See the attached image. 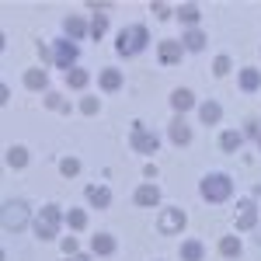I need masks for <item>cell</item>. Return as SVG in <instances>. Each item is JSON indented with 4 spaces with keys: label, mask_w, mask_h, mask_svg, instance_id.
<instances>
[{
    "label": "cell",
    "mask_w": 261,
    "mask_h": 261,
    "mask_svg": "<svg viewBox=\"0 0 261 261\" xmlns=\"http://www.w3.org/2000/svg\"><path fill=\"white\" fill-rule=\"evenodd\" d=\"M63 223H66V209L60 202H45V205H39L35 220H32V233L39 241H60Z\"/></svg>",
    "instance_id": "6da1fadb"
},
{
    "label": "cell",
    "mask_w": 261,
    "mask_h": 261,
    "mask_svg": "<svg viewBox=\"0 0 261 261\" xmlns=\"http://www.w3.org/2000/svg\"><path fill=\"white\" fill-rule=\"evenodd\" d=\"M199 195H202V202H209V205L230 202L233 199V174H226V171H209V174L199 181Z\"/></svg>",
    "instance_id": "7a4b0ae2"
},
{
    "label": "cell",
    "mask_w": 261,
    "mask_h": 261,
    "mask_svg": "<svg viewBox=\"0 0 261 261\" xmlns=\"http://www.w3.org/2000/svg\"><path fill=\"white\" fill-rule=\"evenodd\" d=\"M146 45H150V28L146 24H125L115 35V56L119 60H133V56L146 53Z\"/></svg>",
    "instance_id": "3957f363"
},
{
    "label": "cell",
    "mask_w": 261,
    "mask_h": 261,
    "mask_svg": "<svg viewBox=\"0 0 261 261\" xmlns=\"http://www.w3.org/2000/svg\"><path fill=\"white\" fill-rule=\"evenodd\" d=\"M32 205L24 199H7L4 202V209H0V226H4V233H21V230H28L32 226Z\"/></svg>",
    "instance_id": "277c9868"
},
{
    "label": "cell",
    "mask_w": 261,
    "mask_h": 261,
    "mask_svg": "<svg viewBox=\"0 0 261 261\" xmlns=\"http://www.w3.org/2000/svg\"><path fill=\"white\" fill-rule=\"evenodd\" d=\"M77 60H81V45H77V42H70L66 35H63V39H53V66H56V70L70 73V70L77 66Z\"/></svg>",
    "instance_id": "5b68a950"
},
{
    "label": "cell",
    "mask_w": 261,
    "mask_h": 261,
    "mask_svg": "<svg viewBox=\"0 0 261 261\" xmlns=\"http://www.w3.org/2000/svg\"><path fill=\"white\" fill-rule=\"evenodd\" d=\"M185 226H188V213H185L181 205H164L161 209V216H157V233L174 237V233H185Z\"/></svg>",
    "instance_id": "8992f818"
},
{
    "label": "cell",
    "mask_w": 261,
    "mask_h": 261,
    "mask_svg": "<svg viewBox=\"0 0 261 261\" xmlns=\"http://www.w3.org/2000/svg\"><path fill=\"white\" fill-rule=\"evenodd\" d=\"M258 223H261V205L254 199H241L237 202V220H233V226L241 233H251V230H258Z\"/></svg>",
    "instance_id": "52a82bcc"
},
{
    "label": "cell",
    "mask_w": 261,
    "mask_h": 261,
    "mask_svg": "<svg viewBox=\"0 0 261 261\" xmlns=\"http://www.w3.org/2000/svg\"><path fill=\"white\" fill-rule=\"evenodd\" d=\"M129 146L136 153H143V157H153V153H161V136L153 129H143V133H133L129 136Z\"/></svg>",
    "instance_id": "ba28073f"
},
{
    "label": "cell",
    "mask_w": 261,
    "mask_h": 261,
    "mask_svg": "<svg viewBox=\"0 0 261 261\" xmlns=\"http://www.w3.org/2000/svg\"><path fill=\"white\" fill-rule=\"evenodd\" d=\"M157 60H161V66H178V63L185 60L181 39H161L157 42Z\"/></svg>",
    "instance_id": "9c48e42d"
},
{
    "label": "cell",
    "mask_w": 261,
    "mask_h": 261,
    "mask_svg": "<svg viewBox=\"0 0 261 261\" xmlns=\"http://www.w3.org/2000/svg\"><path fill=\"white\" fill-rule=\"evenodd\" d=\"M87 251H91L94 258H112V254L119 251V241H115V233H105V230H98V233H91Z\"/></svg>",
    "instance_id": "30bf717a"
},
{
    "label": "cell",
    "mask_w": 261,
    "mask_h": 261,
    "mask_svg": "<svg viewBox=\"0 0 261 261\" xmlns=\"http://www.w3.org/2000/svg\"><path fill=\"white\" fill-rule=\"evenodd\" d=\"M167 105H171L174 115H185V112H195V108H199V98H195L188 87H174V91L167 94Z\"/></svg>",
    "instance_id": "8fae6325"
},
{
    "label": "cell",
    "mask_w": 261,
    "mask_h": 261,
    "mask_svg": "<svg viewBox=\"0 0 261 261\" xmlns=\"http://www.w3.org/2000/svg\"><path fill=\"white\" fill-rule=\"evenodd\" d=\"M161 185H153V181H143L140 188L133 192V202L140 205V209H153V205H161Z\"/></svg>",
    "instance_id": "7c38bea8"
},
{
    "label": "cell",
    "mask_w": 261,
    "mask_h": 261,
    "mask_svg": "<svg viewBox=\"0 0 261 261\" xmlns=\"http://www.w3.org/2000/svg\"><path fill=\"white\" fill-rule=\"evenodd\" d=\"M98 87L105 94H119L122 87H125V77H122V66H105L98 73Z\"/></svg>",
    "instance_id": "4fadbf2b"
},
{
    "label": "cell",
    "mask_w": 261,
    "mask_h": 261,
    "mask_svg": "<svg viewBox=\"0 0 261 261\" xmlns=\"http://www.w3.org/2000/svg\"><path fill=\"white\" fill-rule=\"evenodd\" d=\"M195 115H199V122L205 125V129H209V125H220L223 122V105L216 98H205V101H199Z\"/></svg>",
    "instance_id": "5bb4252c"
},
{
    "label": "cell",
    "mask_w": 261,
    "mask_h": 261,
    "mask_svg": "<svg viewBox=\"0 0 261 261\" xmlns=\"http://www.w3.org/2000/svg\"><path fill=\"white\" fill-rule=\"evenodd\" d=\"M84 199H87V205H94V209H112L115 195H112L108 185H87L84 188Z\"/></svg>",
    "instance_id": "9a60e30c"
},
{
    "label": "cell",
    "mask_w": 261,
    "mask_h": 261,
    "mask_svg": "<svg viewBox=\"0 0 261 261\" xmlns=\"http://www.w3.org/2000/svg\"><path fill=\"white\" fill-rule=\"evenodd\" d=\"M167 140L174 143V146H188L192 143V125L185 122V115H174V119L167 122Z\"/></svg>",
    "instance_id": "2e32d148"
},
{
    "label": "cell",
    "mask_w": 261,
    "mask_h": 261,
    "mask_svg": "<svg viewBox=\"0 0 261 261\" xmlns=\"http://www.w3.org/2000/svg\"><path fill=\"white\" fill-rule=\"evenodd\" d=\"M181 45H185V53H205V45H209V35H205V28H185L181 32Z\"/></svg>",
    "instance_id": "e0dca14e"
},
{
    "label": "cell",
    "mask_w": 261,
    "mask_h": 261,
    "mask_svg": "<svg viewBox=\"0 0 261 261\" xmlns=\"http://www.w3.org/2000/svg\"><path fill=\"white\" fill-rule=\"evenodd\" d=\"M174 18H178V24H185V28H199V21H202V4H195V0L178 4V7H174Z\"/></svg>",
    "instance_id": "ac0fdd59"
},
{
    "label": "cell",
    "mask_w": 261,
    "mask_h": 261,
    "mask_svg": "<svg viewBox=\"0 0 261 261\" xmlns=\"http://www.w3.org/2000/svg\"><path fill=\"white\" fill-rule=\"evenodd\" d=\"M237 87L244 94H261V66H244L237 73Z\"/></svg>",
    "instance_id": "d6986e66"
},
{
    "label": "cell",
    "mask_w": 261,
    "mask_h": 261,
    "mask_svg": "<svg viewBox=\"0 0 261 261\" xmlns=\"http://www.w3.org/2000/svg\"><path fill=\"white\" fill-rule=\"evenodd\" d=\"M24 87H28L32 94H45V91H49V70H45V66L24 70Z\"/></svg>",
    "instance_id": "ffe728a7"
},
{
    "label": "cell",
    "mask_w": 261,
    "mask_h": 261,
    "mask_svg": "<svg viewBox=\"0 0 261 261\" xmlns=\"http://www.w3.org/2000/svg\"><path fill=\"white\" fill-rule=\"evenodd\" d=\"M4 164H7L11 171H24V167L32 164V153H28V146H21V143L7 146V150H4Z\"/></svg>",
    "instance_id": "44dd1931"
},
{
    "label": "cell",
    "mask_w": 261,
    "mask_h": 261,
    "mask_svg": "<svg viewBox=\"0 0 261 261\" xmlns=\"http://www.w3.org/2000/svg\"><path fill=\"white\" fill-rule=\"evenodd\" d=\"M63 35H66L70 42L87 39V18H81V14H66V18H63Z\"/></svg>",
    "instance_id": "7402d4cb"
},
{
    "label": "cell",
    "mask_w": 261,
    "mask_h": 261,
    "mask_svg": "<svg viewBox=\"0 0 261 261\" xmlns=\"http://www.w3.org/2000/svg\"><path fill=\"white\" fill-rule=\"evenodd\" d=\"M220 254L226 261H237L244 254V244H241V237H237V233H223L220 237Z\"/></svg>",
    "instance_id": "603a6c76"
},
{
    "label": "cell",
    "mask_w": 261,
    "mask_h": 261,
    "mask_svg": "<svg viewBox=\"0 0 261 261\" xmlns=\"http://www.w3.org/2000/svg\"><path fill=\"white\" fill-rule=\"evenodd\" d=\"M178 258H181V261H205V244H202V241H195V237L181 241Z\"/></svg>",
    "instance_id": "cb8c5ba5"
},
{
    "label": "cell",
    "mask_w": 261,
    "mask_h": 261,
    "mask_svg": "<svg viewBox=\"0 0 261 261\" xmlns=\"http://www.w3.org/2000/svg\"><path fill=\"white\" fill-rule=\"evenodd\" d=\"M42 105H45L49 112H60V115H70V112H73V105L63 98L60 91H45V94H42Z\"/></svg>",
    "instance_id": "d4e9b609"
},
{
    "label": "cell",
    "mask_w": 261,
    "mask_h": 261,
    "mask_svg": "<svg viewBox=\"0 0 261 261\" xmlns=\"http://www.w3.org/2000/svg\"><path fill=\"white\" fill-rule=\"evenodd\" d=\"M244 146V133L241 129H223L220 133V150L223 153H237Z\"/></svg>",
    "instance_id": "484cf974"
},
{
    "label": "cell",
    "mask_w": 261,
    "mask_h": 261,
    "mask_svg": "<svg viewBox=\"0 0 261 261\" xmlns=\"http://www.w3.org/2000/svg\"><path fill=\"white\" fill-rule=\"evenodd\" d=\"M105 35H108V14H91V18H87V39H94V42H101L105 39Z\"/></svg>",
    "instance_id": "4316f807"
},
{
    "label": "cell",
    "mask_w": 261,
    "mask_h": 261,
    "mask_svg": "<svg viewBox=\"0 0 261 261\" xmlns=\"http://www.w3.org/2000/svg\"><path fill=\"white\" fill-rule=\"evenodd\" d=\"M63 77H66V87H70V91H84V87L91 84V73H87L84 66H73V70L63 73Z\"/></svg>",
    "instance_id": "83f0119b"
},
{
    "label": "cell",
    "mask_w": 261,
    "mask_h": 261,
    "mask_svg": "<svg viewBox=\"0 0 261 261\" xmlns=\"http://www.w3.org/2000/svg\"><path fill=\"white\" fill-rule=\"evenodd\" d=\"M87 209H66V230H73V233H84L87 230Z\"/></svg>",
    "instance_id": "f1b7e54d"
},
{
    "label": "cell",
    "mask_w": 261,
    "mask_h": 261,
    "mask_svg": "<svg viewBox=\"0 0 261 261\" xmlns=\"http://www.w3.org/2000/svg\"><path fill=\"white\" fill-rule=\"evenodd\" d=\"M230 70H233V60H230L226 53H220V56L213 60V77H230Z\"/></svg>",
    "instance_id": "f546056e"
},
{
    "label": "cell",
    "mask_w": 261,
    "mask_h": 261,
    "mask_svg": "<svg viewBox=\"0 0 261 261\" xmlns=\"http://www.w3.org/2000/svg\"><path fill=\"white\" fill-rule=\"evenodd\" d=\"M98 112H101V98H94V94H84V98H81V115L94 119Z\"/></svg>",
    "instance_id": "4dcf8cb0"
},
{
    "label": "cell",
    "mask_w": 261,
    "mask_h": 261,
    "mask_svg": "<svg viewBox=\"0 0 261 261\" xmlns=\"http://www.w3.org/2000/svg\"><path fill=\"white\" fill-rule=\"evenodd\" d=\"M150 11H153V18H157V21H171V18H174V4H164V0H153Z\"/></svg>",
    "instance_id": "1f68e13d"
},
{
    "label": "cell",
    "mask_w": 261,
    "mask_h": 261,
    "mask_svg": "<svg viewBox=\"0 0 261 261\" xmlns=\"http://www.w3.org/2000/svg\"><path fill=\"white\" fill-rule=\"evenodd\" d=\"M60 174L63 178H77L81 174V161L77 157H60Z\"/></svg>",
    "instance_id": "d6a6232c"
},
{
    "label": "cell",
    "mask_w": 261,
    "mask_h": 261,
    "mask_svg": "<svg viewBox=\"0 0 261 261\" xmlns=\"http://www.w3.org/2000/svg\"><path fill=\"white\" fill-rule=\"evenodd\" d=\"M60 251H63V258H70V254H81V241H77L73 233H66V237H60Z\"/></svg>",
    "instance_id": "836d02e7"
},
{
    "label": "cell",
    "mask_w": 261,
    "mask_h": 261,
    "mask_svg": "<svg viewBox=\"0 0 261 261\" xmlns=\"http://www.w3.org/2000/svg\"><path fill=\"white\" fill-rule=\"evenodd\" d=\"M244 140H254L258 143V136H261V119H254V115H251V119H244Z\"/></svg>",
    "instance_id": "e575fe53"
},
{
    "label": "cell",
    "mask_w": 261,
    "mask_h": 261,
    "mask_svg": "<svg viewBox=\"0 0 261 261\" xmlns=\"http://www.w3.org/2000/svg\"><path fill=\"white\" fill-rule=\"evenodd\" d=\"M35 53L42 66H53V45H45V39H35Z\"/></svg>",
    "instance_id": "d590c367"
},
{
    "label": "cell",
    "mask_w": 261,
    "mask_h": 261,
    "mask_svg": "<svg viewBox=\"0 0 261 261\" xmlns=\"http://www.w3.org/2000/svg\"><path fill=\"white\" fill-rule=\"evenodd\" d=\"M0 105H4V108L11 105V84H0Z\"/></svg>",
    "instance_id": "8d00e7d4"
},
{
    "label": "cell",
    "mask_w": 261,
    "mask_h": 261,
    "mask_svg": "<svg viewBox=\"0 0 261 261\" xmlns=\"http://www.w3.org/2000/svg\"><path fill=\"white\" fill-rule=\"evenodd\" d=\"M63 261H94V254L91 251H81V254H70V258H63Z\"/></svg>",
    "instance_id": "74e56055"
},
{
    "label": "cell",
    "mask_w": 261,
    "mask_h": 261,
    "mask_svg": "<svg viewBox=\"0 0 261 261\" xmlns=\"http://www.w3.org/2000/svg\"><path fill=\"white\" fill-rule=\"evenodd\" d=\"M143 178L153 181V178H157V167H153V164H146V167H143Z\"/></svg>",
    "instance_id": "f35d334b"
},
{
    "label": "cell",
    "mask_w": 261,
    "mask_h": 261,
    "mask_svg": "<svg viewBox=\"0 0 261 261\" xmlns=\"http://www.w3.org/2000/svg\"><path fill=\"white\" fill-rule=\"evenodd\" d=\"M254 244L261 247V223H258V230H254Z\"/></svg>",
    "instance_id": "ab89813d"
},
{
    "label": "cell",
    "mask_w": 261,
    "mask_h": 261,
    "mask_svg": "<svg viewBox=\"0 0 261 261\" xmlns=\"http://www.w3.org/2000/svg\"><path fill=\"white\" fill-rule=\"evenodd\" d=\"M254 146H258V150H261V136H258V143H254Z\"/></svg>",
    "instance_id": "60d3db41"
}]
</instances>
